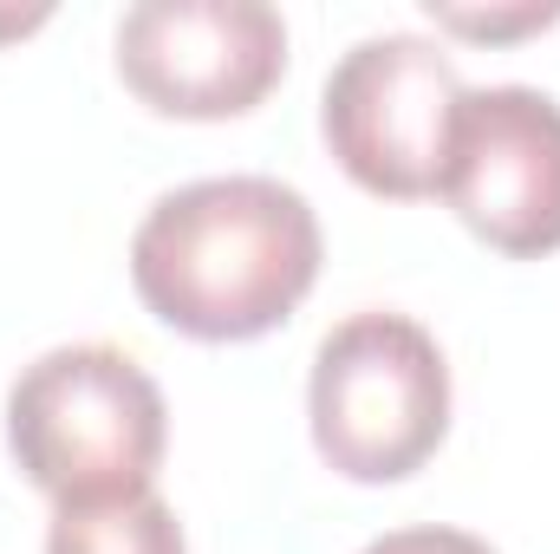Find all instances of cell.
<instances>
[{
	"label": "cell",
	"instance_id": "cell-8",
	"mask_svg": "<svg viewBox=\"0 0 560 554\" xmlns=\"http://www.w3.org/2000/svg\"><path fill=\"white\" fill-rule=\"evenodd\" d=\"M430 13H436V26H450V33H469V39H515V33H541V26H555V20H560V7L469 13V7H436V0H430Z\"/></svg>",
	"mask_w": 560,
	"mask_h": 554
},
{
	"label": "cell",
	"instance_id": "cell-9",
	"mask_svg": "<svg viewBox=\"0 0 560 554\" xmlns=\"http://www.w3.org/2000/svg\"><path fill=\"white\" fill-rule=\"evenodd\" d=\"M365 554H495V549L463 535V529H392V535L365 542Z\"/></svg>",
	"mask_w": 560,
	"mask_h": 554
},
{
	"label": "cell",
	"instance_id": "cell-7",
	"mask_svg": "<svg viewBox=\"0 0 560 554\" xmlns=\"http://www.w3.org/2000/svg\"><path fill=\"white\" fill-rule=\"evenodd\" d=\"M46 554H189L176 509L143 489L118 503H85V509H52Z\"/></svg>",
	"mask_w": 560,
	"mask_h": 554
},
{
	"label": "cell",
	"instance_id": "cell-10",
	"mask_svg": "<svg viewBox=\"0 0 560 554\" xmlns=\"http://www.w3.org/2000/svg\"><path fill=\"white\" fill-rule=\"evenodd\" d=\"M46 20V7H33V13H0V33H26V26H39Z\"/></svg>",
	"mask_w": 560,
	"mask_h": 554
},
{
	"label": "cell",
	"instance_id": "cell-1",
	"mask_svg": "<svg viewBox=\"0 0 560 554\" xmlns=\"http://www.w3.org/2000/svg\"><path fill=\"white\" fill-rule=\"evenodd\" d=\"M319 216L280 176H202L150 203L131 287L183 339L242 346L287 326L319 280Z\"/></svg>",
	"mask_w": 560,
	"mask_h": 554
},
{
	"label": "cell",
	"instance_id": "cell-2",
	"mask_svg": "<svg viewBox=\"0 0 560 554\" xmlns=\"http://www.w3.org/2000/svg\"><path fill=\"white\" fill-rule=\"evenodd\" d=\"M170 405L156 379L118 346H52L20 366L7 392V450L52 509L118 503L156 483Z\"/></svg>",
	"mask_w": 560,
	"mask_h": 554
},
{
	"label": "cell",
	"instance_id": "cell-3",
	"mask_svg": "<svg viewBox=\"0 0 560 554\" xmlns=\"http://www.w3.org/2000/svg\"><path fill=\"white\" fill-rule=\"evenodd\" d=\"M313 450L346 483H405L450 430V366L411 313L365 307L313 353Z\"/></svg>",
	"mask_w": 560,
	"mask_h": 554
},
{
	"label": "cell",
	"instance_id": "cell-4",
	"mask_svg": "<svg viewBox=\"0 0 560 554\" xmlns=\"http://www.w3.org/2000/svg\"><path fill=\"white\" fill-rule=\"evenodd\" d=\"M463 79L450 53L423 33H372L359 39L319 92V138L339 170L392 203H418L443 189L450 125L463 105Z\"/></svg>",
	"mask_w": 560,
	"mask_h": 554
},
{
	"label": "cell",
	"instance_id": "cell-6",
	"mask_svg": "<svg viewBox=\"0 0 560 554\" xmlns=\"http://www.w3.org/2000/svg\"><path fill=\"white\" fill-rule=\"evenodd\" d=\"M443 203L509 262L560 249V99L535 85H476L456 105Z\"/></svg>",
	"mask_w": 560,
	"mask_h": 554
},
{
	"label": "cell",
	"instance_id": "cell-5",
	"mask_svg": "<svg viewBox=\"0 0 560 554\" xmlns=\"http://www.w3.org/2000/svg\"><path fill=\"white\" fill-rule=\"evenodd\" d=\"M287 72V20L268 0H138L118 20V79L156 118H242Z\"/></svg>",
	"mask_w": 560,
	"mask_h": 554
}]
</instances>
